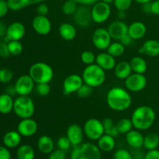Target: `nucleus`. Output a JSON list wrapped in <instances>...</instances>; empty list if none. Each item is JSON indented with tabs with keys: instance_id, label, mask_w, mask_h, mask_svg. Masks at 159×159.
Returning <instances> with one entry per match:
<instances>
[{
	"instance_id": "1",
	"label": "nucleus",
	"mask_w": 159,
	"mask_h": 159,
	"mask_svg": "<svg viewBox=\"0 0 159 159\" xmlns=\"http://www.w3.org/2000/svg\"><path fill=\"white\" fill-rule=\"evenodd\" d=\"M107 103L112 110L124 112L132 104V98L128 90L121 87H113L107 94Z\"/></svg>"
},
{
	"instance_id": "2",
	"label": "nucleus",
	"mask_w": 159,
	"mask_h": 159,
	"mask_svg": "<svg viewBox=\"0 0 159 159\" xmlns=\"http://www.w3.org/2000/svg\"><path fill=\"white\" fill-rule=\"evenodd\" d=\"M156 119L155 110L149 106H140L134 110L130 120L134 127L140 131L148 130L153 126Z\"/></svg>"
},
{
	"instance_id": "3",
	"label": "nucleus",
	"mask_w": 159,
	"mask_h": 159,
	"mask_svg": "<svg viewBox=\"0 0 159 159\" xmlns=\"http://www.w3.org/2000/svg\"><path fill=\"white\" fill-rule=\"evenodd\" d=\"M82 77L84 83L90 85L93 88H96L103 85L107 79V74L105 70L95 63L85 67Z\"/></svg>"
},
{
	"instance_id": "4",
	"label": "nucleus",
	"mask_w": 159,
	"mask_h": 159,
	"mask_svg": "<svg viewBox=\"0 0 159 159\" xmlns=\"http://www.w3.org/2000/svg\"><path fill=\"white\" fill-rule=\"evenodd\" d=\"M29 75L35 83H50L54 78V70L48 64L37 61L30 66Z\"/></svg>"
},
{
	"instance_id": "5",
	"label": "nucleus",
	"mask_w": 159,
	"mask_h": 159,
	"mask_svg": "<svg viewBox=\"0 0 159 159\" xmlns=\"http://www.w3.org/2000/svg\"><path fill=\"white\" fill-rule=\"evenodd\" d=\"M70 159H101V151L93 143H82L74 147Z\"/></svg>"
},
{
	"instance_id": "6",
	"label": "nucleus",
	"mask_w": 159,
	"mask_h": 159,
	"mask_svg": "<svg viewBox=\"0 0 159 159\" xmlns=\"http://www.w3.org/2000/svg\"><path fill=\"white\" fill-rule=\"evenodd\" d=\"M35 109L34 102L29 96H18L14 100L13 112L20 119L32 117Z\"/></svg>"
},
{
	"instance_id": "7",
	"label": "nucleus",
	"mask_w": 159,
	"mask_h": 159,
	"mask_svg": "<svg viewBox=\"0 0 159 159\" xmlns=\"http://www.w3.org/2000/svg\"><path fill=\"white\" fill-rule=\"evenodd\" d=\"M84 134L91 141H98L105 134L102 121L96 118L87 120L83 126Z\"/></svg>"
},
{
	"instance_id": "8",
	"label": "nucleus",
	"mask_w": 159,
	"mask_h": 159,
	"mask_svg": "<svg viewBox=\"0 0 159 159\" xmlns=\"http://www.w3.org/2000/svg\"><path fill=\"white\" fill-rule=\"evenodd\" d=\"M111 7L110 4L99 1L93 5L91 9L92 19L96 23H103L109 20L111 15Z\"/></svg>"
},
{
	"instance_id": "9",
	"label": "nucleus",
	"mask_w": 159,
	"mask_h": 159,
	"mask_svg": "<svg viewBox=\"0 0 159 159\" xmlns=\"http://www.w3.org/2000/svg\"><path fill=\"white\" fill-rule=\"evenodd\" d=\"M148 80L144 74L132 73L129 77L124 80L126 89L131 93H138L145 89Z\"/></svg>"
},
{
	"instance_id": "10",
	"label": "nucleus",
	"mask_w": 159,
	"mask_h": 159,
	"mask_svg": "<svg viewBox=\"0 0 159 159\" xmlns=\"http://www.w3.org/2000/svg\"><path fill=\"white\" fill-rule=\"evenodd\" d=\"M112 38L109 34L107 29L105 28H97L95 30L92 36V41L95 48L100 51H106L110 46Z\"/></svg>"
},
{
	"instance_id": "11",
	"label": "nucleus",
	"mask_w": 159,
	"mask_h": 159,
	"mask_svg": "<svg viewBox=\"0 0 159 159\" xmlns=\"http://www.w3.org/2000/svg\"><path fill=\"white\" fill-rule=\"evenodd\" d=\"M35 87V82L29 74L20 76L14 84L16 93L18 96H29Z\"/></svg>"
},
{
	"instance_id": "12",
	"label": "nucleus",
	"mask_w": 159,
	"mask_h": 159,
	"mask_svg": "<svg viewBox=\"0 0 159 159\" xmlns=\"http://www.w3.org/2000/svg\"><path fill=\"white\" fill-rule=\"evenodd\" d=\"M84 84L82 75L78 74H71L67 76L63 81V93L66 96L76 93L79 89Z\"/></svg>"
},
{
	"instance_id": "13",
	"label": "nucleus",
	"mask_w": 159,
	"mask_h": 159,
	"mask_svg": "<svg viewBox=\"0 0 159 159\" xmlns=\"http://www.w3.org/2000/svg\"><path fill=\"white\" fill-rule=\"evenodd\" d=\"M38 130V124L35 120L31 118L21 119L17 125V131L22 137L30 138L35 134Z\"/></svg>"
},
{
	"instance_id": "14",
	"label": "nucleus",
	"mask_w": 159,
	"mask_h": 159,
	"mask_svg": "<svg viewBox=\"0 0 159 159\" xmlns=\"http://www.w3.org/2000/svg\"><path fill=\"white\" fill-rule=\"evenodd\" d=\"M73 20L78 26L81 27H87L93 21L91 14V9L86 7V6H81L78 7L75 13L73 14Z\"/></svg>"
},
{
	"instance_id": "15",
	"label": "nucleus",
	"mask_w": 159,
	"mask_h": 159,
	"mask_svg": "<svg viewBox=\"0 0 159 159\" xmlns=\"http://www.w3.org/2000/svg\"><path fill=\"white\" fill-rule=\"evenodd\" d=\"M32 27L40 35H48L51 31V22L47 16H36L32 21Z\"/></svg>"
},
{
	"instance_id": "16",
	"label": "nucleus",
	"mask_w": 159,
	"mask_h": 159,
	"mask_svg": "<svg viewBox=\"0 0 159 159\" xmlns=\"http://www.w3.org/2000/svg\"><path fill=\"white\" fill-rule=\"evenodd\" d=\"M112 40L119 41L128 33V26L122 20H116L109 25L107 28Z\"/></svg>"
},
{
	"instance_id": "17",
	"label": "nucleus",
	"mask_w": 159,
	"mask_h": 159,
	"mask_svg": "<svg viewBox=\"0 0 159 159\" xmlns=\"http://www.w3.org/2000/svg\"><path fill=\"white\" fill-rule=\"evenodd\" d=\"M84 135L85 134H84L83 127L79 126V124H71L67 128L66 136L68 137L73 147H75L83 143Z\"/></svg>"
},
{
	"instance_id": "18",
	"label": "nucleus",
	"mask_w": 159,
	"mask_h": 159,
	"mask_svg": "<svg viewBox=\"0 0 159 159\" xmlns=\"http://www.w3.org/2000/svg\"><path fill=\"white\" fill-rule=\"evenodd\" d=\"M26 34V27L21 22H13L7 27L6 37L9 40H20Z\"/></svg>"
},
{
	"instance_id": "19",
	"label": "nucleus",
	"mask_w": 159,
	"mask_h": 159,
	"mask_svg": "<svg viewBox=\"0 0 159 159\" xmlns=\"http://www.w3.org/2000/svg\"><path fill=\"white\" fill-rule=\"evenodd\" d=\"M96 64L105 71H110L114 69L116 61L115 57L112 56L108 52H101L96 55Z\"/></svg>"
},
{
	"instance_id": "20",
	"label": "nucleus",
	"mask_w": 159,
	"mask_h": 159,
	"mask_svg": "<svg viewBox=\"0 0 159 159\" xmlns=\"http://www.w3.org/2000/svg\"><path fill=\"white\" fill-rule=\"evenodd\" d=\"M125 139L127 144L134 149H139L144 145V137L143 136L141 131L137 129L135 130L132 129L130 131L126 134Z\"/></svg>"
},
{
	"instance_id": "21",
	"label": "nucleus",
	"mask_w": 159,
	"mask_h": 159,
	"mask_svg": "<svg viewBox=\"0 0 159 159\" xmlns=\"http://www.w3.org/2000/svg\"><path fill=\"white\" fill-rule=\"evenodd\" d=\"M147 33V26L143 22L135 21L128 26V35L134 40H140L145 36Z\"/></svg>"
},
{
	"instance_id": "22",
	"label": "nucleus",
	"mask_w": 159,
	"mask_h": 159,
	"mask_svg": "<svg viewBox=\"0 0 159 159\" xmlns=\"http://www.w3.org/2000/svg\"><path fill=\"white\" fill-rule=\"evenodd\" d=\"M22 136L18 131L10 130L5 134L2 138V142L4 146L8 148H15L20 144Z\"/></svg>"
},
{
	"instance_id": "23",
	"label": "nucleus",
	"mask_w": 159,
	"mask_h": 159,
	"mask_svg": "<svg viewBox=\"0 0 159 159\" xmlns=\"http://www.w3.org/2000/svg\"><path fill=\"white\" fill-rule=\"evenodd\" d=\"M9 10L19 11L30 6L44 2L49 0H6Z\"/></svg>"
},
{
	"instance_id": "24",
	"label": "nucleus",
	"mask_w": 159,
	"mask_h": 159,
	"mask_svg": "<svg viewBox=\"0 0 159 159\" xmlns=\"http://www.w3.org/2000/svg\"><path fill=\"white\" fill-rule=\"evenodd\" d=\"M60 37L63 40L71 41L74 40L77 34L75 26L70 23H63L60 25L58 29Z\"/></svg>"
},
{
	"instance_id": "25",
	"label": "nucleus",
	"mask_w": 159,
	"mask_h": 159,
	"mask_svg": "<svg viewBox=\"0 0 159 159\" xmlns=\"http://www.w3.org/2000/svg\"><path fill=\"white\" fill-rule=\"evenodd\" d=\"M113 70H114L115 76L120 80H125L133 72L130 62L125 61L116 64Z\"/></svg>"
},
{
	"instance_id": "26",
	"label": "nucleus",
	"mask_w": 159,
	"mask_h": 159,
	"mask_svg": "<svg viewBox=\"0 0 159 159\" xmlns=\"http://www.w3.org/2000/svg\"><path fill=\"white\" fill-rule=\"evenodd\" d=\"M37 148L41 153L49 155L54 150V142L51 137L48 135H42L38 138Z\"/></svg>"
},
{
	"instance_id": "27",
	"label": "nucleus",
	"mask_w": 159,
	"mask_h": 159,
	"mask_svg": "<svg viewBox=\"0 0 159 159\" xmlns=\"http://www.w3.org/2000/svg\"><path fill=\"white\" fill-rule=\"evenodd\" d=\"M14 100L12 96L5 93L0 95V113L9 114L13 111Z\"/></svg>"
},
{
	"instance_id": "28",
	"label": "nucleus",
	"mask_w": 159,
	"mask_h": 159,
	"mask_svg": "<svg viewBox=\"0 0 159 159\" xmlns=\"http://www.w3.org/2000/svg\"><path fill=\"white\" fill-rule=\"evenodd\" d=\"M97 146L100 149L101 152H110L115 148L116 141L114 137L104 134L99 140H98Z\"/></svg>"
},
{
	"instance_id": "29",
	"label": "nucleus",
	"mask_w": 159,
	"mask_h": 159,
	"mask_svg": "<svg viewBox=\"0 0 159 159\" xmlns=\"http://www.w3.org/2000/svg\"><path fill=\"white\" fill-rule=\"evenodd\" d=\"M143 54L149 57H157L159 55V41L154 39L148 40L141 47Z\"/></svg>"
},
{
	"instance_id": "30",
	"label": "nucleus",
	"mask_w": 159,
	"mask_h": 159,
	"mask_svg": "<svg viewBox=\"0 0 159 159\" xmlns=\"http://www.w3.org/2000/svg\"><path fill=\"white\" fill-rule=\"evenodd\" d=\"M130 65L132 71L139 74H144L147 71L148 64L147 61L140 56H135L130 61Z\"/></svg>"
},
{
	"instance_id": "31",
	"label": "nucleus",
	"mask_w": 159,
	"mask_h": 159,
	"mask_svg": "<svg viewBox=\"0 0 159 159\" xmlns=\"http://www.w3.org/2000/svg\"><path fill=\"white\" fill-rule=\"evenodd\" d=\"M16 157L18 159H34L35 152L29 144H23L17 149Z\"/></svg>"
},
{
	"instance_id": "32",
	"label": "nucleus",
	"mask_w": 159,
	"mask_h": 159,
	"mask_svg": "<svg viewBox=\"0 0 159 159\" xmlns=\"http://www.w3.org/2000/svg\"><path fill=\"white\" fill-rule=\"evenodd\" d=\"M159 146V135L156 133H150L144 137V148L148 150L157 149Z\"/></svg>"
},
{
	"instance_id": "33",
	"label": "nucleus",
	"mask_w": 159,
	"mask_h": 159,
	"mask_svg": "<svg viewBox=\"0 0 159 159\" xmlns=\"http://www.w3.org/2000/svg\"><path fill=\"white\" fill-rule=\"evenodd\" d=\"M102 124H103L104 131H105L106 134L110 135L114 138L120 134L117 130V127H116V123H115L112 119L105 118L102 120Z\"/></svg>"
},
{
	"instance_id": "34",
	"label": "nucleus",
	"mask_w": 159,
	"mask_h": 159,
	"mask_svg": "<svg viewBox=\"0 0 159 159\" xmlns=\"http://www.w3.org/2000/svg\"><path fill=\"white\" fill-rule=\"evenodd\" d=\"M107 51V52H108L113 57H120L125 52V46L120 41L116 40L115 42H112L110 43Z\"/></svg>"
},
{
	"instance_id": "35",
	"label": "nucleus",
	"mask_w": 159,
	"mask_h": 159,
	"mask_svg": "<svg viewBox=\"0 0 159 159\" xmlns=\"http://www.w3.org/2000/svg\"><path fill=\"white\" fill-rule=\"evenodd\" d=\"M118 132L120 134H126L134 127L131 120L129 118H123L116 123Z\"/></svg>"
},
{
	"instance_id": "36",
	"label": "nucleus",
	"mask_w": 159,
	"mask_h": 159,
	"mask_svg": "<svg viewBox=\"0 0 159 159\" xmlns=\"http://www.w3.org/2000/svg\"><path fill=\"white\" fill-rule=\"evenodd\" d=\"M8 48H9L10 55L19 56L23 53V46L20 40H10L8 43Z\"/></svg>"
},
{
	"instance_id": "37",
	"label": "nucleus",
	"mask_w": 159,
	"mask_h": 159,
	"mask_svg": "<svg viewBox=\"0 0 159 159\" xmlns=\"http://www.w3.org/2000/svg\"><path fill=\"white\" fill-rule=\"evenodd\" d=\"M78 3L75 0H67L62 6V12L67 16H71L75 13L77 9Z\"/></svg>"
},
{
	"instance_id": "38",
	"label": "nucleus",
	"mask_w": 159,
	"mask_h": 159,
	"mask_svg": "<svg viewBox=\"0 0 159 159\" xmlns=\"http://www.w3.org/2000/svg\"><path fill=\"white\" fill-rule=\"evenodd\" d=\"M96 56L91 51H84L81 54V61L86 65L96 63Z\"/></svg>"
},
{
	"instance_id": "39",
	"label": "nucleus",
	"mask_w": 159,
	"mask_h": 159,
	"mask_svg": "<svg viewBox=\"0 0 159 159\" xmlns=\"http://www.w3.org/2000/svg\"><path fill=\"white\" fill-rule=\"evenodd\" d=\"M13 78V73L9 68H0V82L1 83H9Z\"/></svg>"
},
{
	"instance_id": "40",
	"label": "nucleus",
	"mask_w": 159,
	"mask_h": 159,
	"mask_svg": "<svg viewBox=\"0 0 159 159\" xmlns=\"http://www.w3.org/2000/svg\"><path fill=\"white\" fill-rule=\"evenodd\" d=\"M93 92V87L87 85V84L84 83L83 85L79 89V90L76 92V94H77V96H79L80 98H88L89 96H91Z\"/></svg>"
},
{
	"instance_id": "41",
	"label": "nucleus",
	"mask_w": 159,
	"mask_h": 159,
	"mask_svg": "<svg viewBox=\"0 0 159 159\" xmlns=\"http://www.w3.org/2000/svg\"><path fill=\"white\" fill-rule=\"evenodd\" d=\"M133 0H114L113 4L118 11H127L130 9Z\"/></svg>"
},
{
	"instance_id": "42",
	"label": "nucleus",
	"mask_w": 159,
	"mask_h": 159,
	"mask_svg": "<svg viewBox=\"0 0 159 159\" xmlns=\"http://www.w3.org/2000/svg\"><path fill=\"white\" fill-rule=\"evenodd\" d=\"M36 92L40 96H46L51 93V86L49 83H38L36 86Z\"/></svg>"
},
{
	"instance_id": "43",
	"label": "nucleus",
	"mask_w": 159,
	"mask_h": 159,
	"mask_svg": "<svg viewBox=\"0 0 159 159\" xmlns=\"http://www.w3.org/2000/svg\"><path fill=\"white\" fill-rule=\"evenodd\" d=\"M57 145L59 149H61L63 151L68 150L71 148V146H72L67 136L60 137L57 141Z\"/></svg>"
},
{
	"instance_id": "44",
	"label": "nucleus",
	"mask_w": 159,
	"mask_h": 159,
	"mask_svg": "<svg viewBox=\"0 0 159 159\" xmlns=\"http://www.w3.org/2000/svg\"><path fill=\"white\" fill-rule=\"evenodd\" d=\"M113 159H133L132 155L127 149L120 148L115 152Z\"/></svg>"
},
{
	"instance_id": "45",
	"label": "nucleus",
	"mask_w": 159,
	"mask_h": 159,
	"mask_svg": "<svg viewBox=\"0 0 159 159\" xmlns=\"http://www.w3.org/2000/svg\"><path fill=\"white\" fill-rule=\"evenodd\" d=\"M48 159H66V153L65 151L61 149H56L49 154Z\"/></svg>"
},
{
	"instance_id": "46",
	"label": "nucleus",
	"mask_w": 159,
	"mask_h": 159,
	"mask_svg": "<svg viewBox=\"0 0 159 159\" xmlns=\"http://www.w3.org/2000/svg\"><path fill=\"white\" fill-rule=\"evenodd\" d=\"M9 56H10V53L8 48V43L2 40L0 42V57L6 58Z\"/></svg>"
},
{
	"instance_id": "47",
	"label": "nucleus",
	"mask_w": 159,
	"mask_h": 159,
	"mask_svg": "<svg viewBox=\"0 0 159 159\" xmlns=\"http://www.w3.org/2000/svg\"><path fill=\"white\" fill-rule=\"evenodd\" d=\"M37 15L40 16H47L49 12V7L48 5L44 2H42L39 4L37 9Z\"/></svg>"
},
{
	"instance_id": "48",
	"label": "nucleus",
	"mask_w": 159,
	"mask_h": 159,
	"mask_svg": "<svg viewBox=\"0 0 159 159\" xmlns=\"http://www.w3.org/2000/svg\"><path fill=\"white\" fill-rule=\"evenodd\" d=\"M9 8L8 6L7 1L6 0H0V19L8 13Z\"/></svg>"
},
{
	"instance_id": "49",
	"label": "nucleus",
	"mask_w": 159,
	"mask_h": 159,
	"mask_svg": "<svg viewBox=\"0 0 159 159\" xmlns=\"http://www.w3.org/2000/svg\"><path fill=\"white\" fill-rule=\"evenodd\" d=\"M0 159H11V153L6 146L0 145Z\"/></svg>"
},
{
	"instance_id": "50",
	"label": "nucleus",
	"mask_w": 159,
	"mask_h": 159,
	"mask_svg": "<svg viewBox=\"0 0 159 159\" xmlns=\"http://www.w3.org/2000/svg\"><path fill=\"white\" fill-rule=\"evenodd\" d=\"M144 159H159V150L158 148L148 150L144 155Z\"/></svg>"
},
{
	"instance_id": "51",
	"label": "nucleus",
	"mask_w": 159,
	"mask_h": 159,
	"mask_svg": "<svg viewBox=\"0 0 159 159\" xmlns=\"http://www.w3.org/2000/svg\"><path fill=\"white\" fill-rule=\"evenodd\" d=\"M152 13L154 15H159V0H155L152 2Z\"/></svg>"
},
{
	"instance_id": "52",
	"label": "nucleus",
	"mask_w": 159,
	"mask_h": 159,
	"mask_svg": "<svg viewBox=\"0 0 159 159\" xmlns=\"http://www.w3.org/2000/svg\"><path fill=\"white\" fill-rule=\"evenodd\" d=\"M133 40H134L133 39H132L131 37L128 35V34H127V35H125L124 37H122V38H121L119 41L121 43H123V44L126 47V46H128V45H130V43H132V41H133Z\"/></svg>"
},
{
	"instance_id": "53",
	"label": "nucleus",
	"mask_w": 159,
	"mask_h": 159,
	"mask_svg": "<svg viewBox=\"0 0 159 159\" xmlns=\"http://www.w3.org/2000/svg\"><path fill=\"white\" fill-rule=\"evenodd\" d=\"M78 4L82 5V6H90V5H94L97 2L100 0H75Z\"/></svg>"
},
{
	"instance_id": "54",
	"label": "nucleus",
	"mask_w": 159,
	"mask_h": 159,
	"mask_svg": "<svg viewBox=\"0 0 159 159\" xmlns=\"http://www.w3.org/2000/svg\"><path fill=\"white\" fill-rule=\"evenodd\" d=\"M7 27L4 22L0 21V38H3L6 35Z\"/></svg>"
},
{
	"instance_id": "55",
	"label": "nucleus",
	"mask_w": 159,
	"mask_h": 159,
	"mask_svg": "<svg viewBox=\"0 0 159 159\" xmlns=\"http://www.w3.org/2000/svg\"><path fill=\"white\" fill-rule=\"evenodd\" d=\"M141 9L145 13H152V2L141 5Z\"/></svg>"
},
{
	"instance_id": "56",
	"label": "nucleus",
	"mask_w": 159,
	"mask_h": 159,
	"mask_svg": "<svg viewBox=\"0 0 159 159\" xmlns=\"http://www.w3.org/2000/svg\"><path fill=\"white\" fill-rule=\"evenodd\" d=\"M6 93H8V94H9L10 96H13V95L16 94V93L15 88H14V85H12V86L8 87L7 89H6Z\"/></svg>"
},
{
	"instance_id": "57",
	"label": "nucleus",
	"mask_w": 159,
	"mask_h": 159,
	"mask_svg": "<svg viewBox=\"0 0 159 159\" xmlns=\"http://www.w3.org/2000/svg\"><path fill=\"white\" fill-rule=\"evenodd\" d=\"M127 16V13L126 11H118L117 12V17L120 20H123L126 18Z\"/></svg>"
},
{
	"instance_id": "58",
	"label": "nucleus",
	"mask_w": 159,
	"mask_h": 159,
	"mask_svg": "<svg viewBox=\"0 0 159 159\" xmlns=\"http://www.w3.org/2000/svg\"><path fill=\"white\" fill-rule=\"evenodd\" d=\"M136 2L139 3V4H144V3H147V2H152V0H134Z\"/></svg>"
},
{
	"instance_id": "59",
	"label": "nucleus",
	"mask_w": 159,
	"mask_h": 159,
	"mask_svg": "<svg viewBox=\"0 0 159 159\" xmlns=\"http://www.w3.org/2000/svg\"><path fill=\"white\" fill-rule=\"evenodd\" d=\"M100 1H102V2H104L107 3V4L110 5L112 2H113V1H114V0H100Z\"/></svg>"
},
{
	"instance_id": "60",
	"label": "nucleus",
	"mask_w": 159,
	"mask_h": 159,
	"mask_svg": "<svg viewBox=\"0 0 159 159\" xmlns=\"http://www.w3.org/2000/svg\"></svg>"
},
{
	"instance_id": "61",
	"label": "nucleus",
	"mask_w": 159,
	"mask_h": 159,
	"mask_svg": "<svg viewBox=\"0 0 159 159\" xmlns=\"http://www.w3.org/2000/svg\"><path fill=\"white\" fill-rule=\"evenodd\" d=\"M66 159H67V158H66Z\"/></svg>"
}]
</instances>
